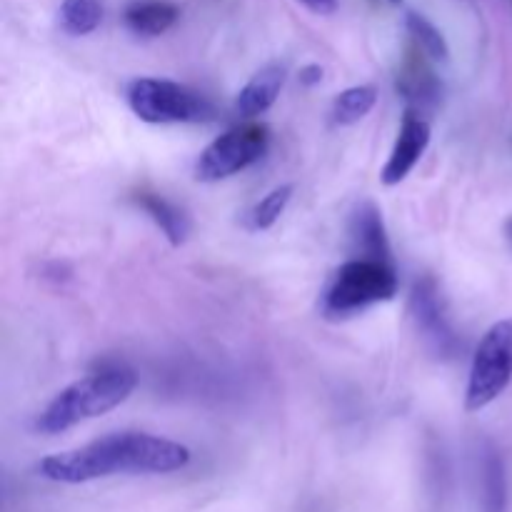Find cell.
I'll list each match as a JSON object with an SVG mask.
<instances>
[{
  "label": "cell",
  "mask_w": 512,
  "mask_h": 512,
  "mask_svg": "<svg viewBox=\"0 0 512 512\" xmlns=\"http://www.w3.org/2000/svg\"><path fill=\"white\" fill-rule=\"evenodd\" d=\"M430 138H433V130H430L428 120L420 113H415V110H408L403 118V125L398 130L393 150H390L388 163H385L383 173H380L383 185L393 188V185L403 183L425 155Z\"/></svg>",
  "instance_id": "52a82bcc"
},
{
  "label": "cell",
  "mask_w": 512,
  "mask_h": 512,
  "mask_svg": "<svg viewBox=\"0 0 512 512\" xmlns=\"http://www.w3.org/2000/svg\"><path fill=\"white\" fill-rule=\"evenodd\" d=\"M135 385L138 375L133 370L125 365H105L60 390L35 420V428L43 435H58L83 420L100 418L123 405L133 395Z\"/></svg>",
  "instance_id": "7a4b0ae2"
},
{
  "label": "cell",
  "mask_w": 512,
  "mask_h": 512,
  "mask_svg": "<svg viewBox=\"0 0 512 512\" xmlns=\"http://www.w3.org/2000/svg\"><path fill=\"white\" fill-rule=\"evenodd\" d=\"M135 203L138 208H143L150 215L155 225L163 230V235L168 238L170 245H183L190 235V218L185 215L183 208H178L175 203L165 200L163 195L155 193H138L135 195Z\"/></svg>",
  "instance_id": "4fadbf2b"
},
{
  "label": "cell",
  "mask_w": 512,
  "mask_h": 512,
  "mask_svg": "<svg viewBox=\"0 0 512 512\" xmlns=\"http://www.w3.org/2000/svg\"><path fill=\"white\" fill-rule=\"evenodd\" d=\"M298 3L315 15H333L338 10V0H298Z\"/></svg>",
  "instance_id": "d6986e66"
},
{
  "label": "cell",
  "mask_w": 512,
  "mask_h": 512,
  "mask_svg": "<svg viewBox=\"0 0 512 512\" xmlns=\"http://www.w3.org/2000/svg\"><path fill=\"white\" fill-rule=\"evenodd\" d=\"M285 85V65L283 63H270L260 68L253 78L245 83L235 98V110L243 118H258V115L268 113L278 100L280 90Z\"/></svg>",
  "instance_id": "8fae6325"
},
{
  "label": "cell",
  "mask_w": 512,
  "mask_h": 512,
  "mask_svg": "<svg viewBox=\"0 0 512 512\" xmlns=\"http://www.w3.org/2000/svg\"><path fill=\"white\" fill-rule=\"evenodd\" d=\"M405 28H408L410 38H413L415 48L423 50L433 63H448L450 60L448 43H445L443 33H440V30L435 28L425 15L408 13V18H405Z\"/></svg>",
  "instance_id": "2e32d148"
},
{
  "label": "cell",
  "mask_w": 512,
  "mask_h": 512,
  "mask_svg": "<svg viewBox=\"0 0 512 512\" xmlns=\"http://www.w3.org/2000/svg\"><path fill=\"white\" fill-rule=\"evenodd\" d=\"M375 103H378V88L375 85H355V88L335 95L330 115H333L335 125H355L375 108Z\"/></svg>",
  "instance_id": "5bb4252c"
},
{
  "label": "cell",
  "mask_w": 512,
  "mask_h": 512,
  "mask_svg": "<svg viewBox=\"0 0 512 512\" xmlns=\"http://www.w3.org/2000/svg\"><path fill=\"white\" fill-rule=\"evenodd\" d=\"M512 380V318L495 323L480 340L470 365L465 410L480 413L505 393Z\"/></svg>",
  "instance_id": "5b68a950"
},
{
  "label": "cell",
  "mask_w": 512,
  "mask_h": 512,
  "mask_svg": "<svg viewBox=\"0 0 512 512\" xmlns=\"http://www.w3.org/2000/svg\"><path fill=\"white\" fill-rule=\"evenodd\" d=\"M60 28L70 35H88L103 20L100 0H63L60 3Z\"/></svg>",
  "instance_id": "9a60e30c"
},
{
  "label": "cell",
  "mask_w": 512,
  "mask_h": 512,
  "mask_svg": "<svg viewBox=\"0 0 512 512\" xmlns=\"http://www.w3.org/2000/svg\"><path fill=\"white\" fill-rule=\"evenodd\" d=\"M390 3H395V5H398V3H400V0H390Z\"/></svg>",
  "instance_id": "44dd1931"
},
{
  "label": "cell",
  "mask_w": 512,
  "mask_h": 512,
  "mask_svg": "<svg viewBox=\"0 0 512 512\" xmlns=\"http://www.w3.org/2000/svg\"><path fill=\"white\" fill-rule=\"evenodd\" d=\"M350 240H353V248L358 253V258L393 265V253H390V240L388 233H385L383 213L370 200H363L355 208L353 218H350Z\"/></svg>",
  "instance_id": "9c48e42d"
},
{
  "label": "cell",
  "mask_w": 512,
  "mask_h": 512,
  "mask_svg": "<svg viewBox=\"0 0 512 512\" xmlns=\"http://www.w3.org/2000/svg\"><path fill=\"white\" fill-rule=\"evenodd\" d=\"M180 10L178 5L170 0H133L125 8V25L133 30L135 35L143 38H155V35L168 33L178 20Z\"/></svg>",
  "instance_id": "7c38bea8"
},
{
  "label": "cell",
  "mask_w": 512,
  "mask_h": 512,
  "mask_svg": "<svg viewBox=\"0 0 512 512\" xmlns=\"http://www.w3.org/2000/svg\"><path fill=\"white\" fill-rule=\"evenodd\" d=\"M433 60L423 53L420 48H410L408 55L403 60V68L398 73V90L405 100H408L413 108H433L440 100V83L435 78L433 68H430Z\"/></svg>",
  "instance_id": "30bf717a"
},
{
  "label": "cell",
  "mask_w": 512,
  "mask_h": 512,
  "mask_svg": "<svg viewBox=\"0 0 512 512\" xmlns=\"http://www.w3.org/2000/svg\"><path fill=\"white\" fill-rule=\"evenodd\" d=\"M508 488H505L503 460L498 455H490L485 463V512H505Z\"/></svg>",
  "instance_id": "ac0fdd59"
},
{
  "label": "cell",
  "mask_w": 512,
  "mask_h": 512,
  "mask_svg": "<svg viewBox=\"0 0 512 512\" xmlns=\"http://www.w3.org/2000/svg\"><path fill=\"white\" fill-rule=\"evenodd\" d=\"M270 148V128L265 123H245L215 138L195 163L200 183H218L258 163Z\"/></svg>",
  "instance_id": "8992f818"
},
{
  "label": "cell",
  "mask_w": 512,
  "mask_h": 512,
  "mask_svg": "<svg viewBox=\"0 0 512 512\" xmlns=\"http://www.w3.org/2000/svg\"><path fill=\"white\" fill-rule=\"evenodd\" d=\"M290 198H293V185H278V188L270 190L248 215L250 230H268L273 228L280 220V215L288 208Z\"/></svg>",
  "instance_id": "e0dca14e"
},
{
  "label": "cell",
  "mask_w": 512,
  "mask_h": 512,
  "mask_svg": "<svg viewBox=\"0 0 512 512\" xmlns=\"http://www.w3.org/2000/svg\"><path fill=\"white\" fill-rule=\"evenodd\" d=\"M410 315H413L418 333H423L425 340L438 353H453L458 338H455L453 328H450L448 318H445L443 300H440V290L433 278H423L415 283L413 295H410Z\"/></svg>",
  "instance_id": "ba28073f"
},
{
  "label": "cell",
  "mask_w": 512,
  "mask_h": 512,
  "mask_svg": "<svg viewBox=\"0 0 512 512\" xmlns=\"http://www.w3.org/2000/svg\"><path fill=\"white\" fill-rule=\"evenodd\" d=\"M128 105L143 123H210L215 108L188 85L163 78H138L128 85Z\"/></svg>",
  "instance_id": "277c9868"
},
{
  "label": "cell",
  "mask_w": 512,
  "mask_h": 512,
  "mask_svg": "<svg viewBox=\"0 0 512 512\" xmlns=\"http://www.w3.org/2000/svg\"><path fill=\"white\" fill-rule=\"evenodd\" d=\"M320 80H323V68H320V65H305V68L300 70V83L308 85V88L318 85Z\"/></svg>",
  "instance_id": "ffe728a7"
},
{
  "label": "cell",
  "mask_w": 512,
  "mask_h": 512,
  "mask_svg": "<svg viewBox=\"0 0 512 512\" xmlns=\"http://www.w3.org/2000/svg\"><path fill=\"white\" fill-rule=\"evenodd\" d=\"M190 450L148 433H113L83 448L40 460V475L53 483L80 485L108 475H165L183 470Z\"/></svg>",
  "instance_id": "6da1fadb"
},
{
  "label": "cell",
  "mask_w": 512,
  "mask_h": 512,
  "mask_svg": "<svg viewBox=\"0 0 512 512\" xmlns=\"http://www.w3.org/2000/svg\"><path fill=\"white\" fill-rule=\"evenodd\" d=\"M398 295V275L390 263L355 258L340 265L323 293L328 318H348L370 305L388 303Z\"/></svg>",
  "instance_id": "3957f363"
}]
</instances>
